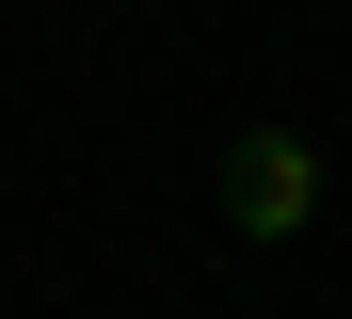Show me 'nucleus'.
<instances>
[{"instance_id": "obj_1", "label": "nucleus", "mask_w": 352, "mask_h": 319, "mask_svg": "<svg viewBox=\"0 0 352 319\" xmlns=\"http://www.w3.org/2000/svg\"><path fill=\"white\" fill-rule=\"evenodd\" d=\"M224 191H241V224H256V239H288V224L320 208V160L288 144V128H256V144H241V176H224Z\"/></svg>"}]
</instances>
